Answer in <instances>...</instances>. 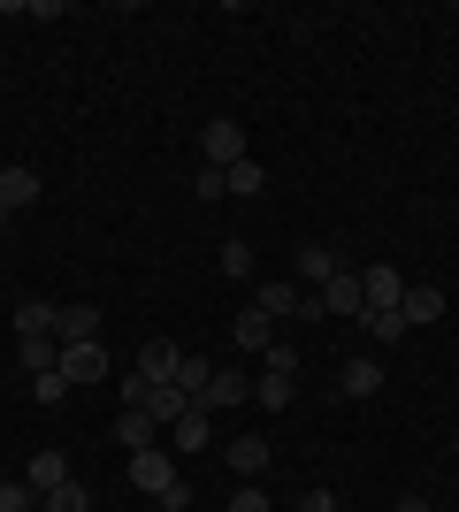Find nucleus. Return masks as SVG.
I'll use <instances>...</instances> for the list:
<instances>
[{
    "instance_id": "nucleus-27",
    "label": "nucleus",
    "mask_w": 459,
    "mask_h": 512,
    "mask_svg": "<svg viewBox=\"0 0 459 512\" xmlns=\"http://www.w3.org/2000/svg\"><path fill=\"white\" fill-rule=\"evenodd\" d=\"M222 268H230V283H245V276H253V245L230 237V245H222Z\"/></svg>"
},
{
    "instance_id": "nucleus-35",
    "label": "nucleus",
    "mask_w": 459,
    "mask_h": 512,
    "mask_svg": "<svg viewBox=\"0 0 459 512\" xmlns=\"http://www.w3.org/2000/svg\"><path fill=\"white\" fill-rule=\"evenodd\" d=\"M391 512H429V505H414V497H406V505H391Z\"/></svg>"
},
{
    "instance_id": "nucleus-28",
    "label": "nucleus",
    "mask_w": 459,
    "mask_h": 512,
    "mask_svg": "<svg viewBox=\"0 0 459 512\" xmlns=\"http://www.w3.org/2000/svg\"><path fill=\"white\" fill-rule=\"evenodd\" d=\"M31 398H39V406H54V398H69V375H62V367H46V375H31Z\"/></svg>"
},
{
    "instance_id": "nucleus-18",
    "label": "nucleus",
    "mask_w": 459,
    "mask_h": 512,
    "mask_svg": "<svg viewBox=\"0 0 459 512\" xmlns=\"http://www.w3.org/2000/svg\"><path fill=\"white\" fill-rule=\"evenodd\" d=\"M222 184H230V199H261V192H268V169L253 161V153H245L238 169H222Z\"/></svg>"
},
{
    "instance_id": "nucleus-14",
    "label": "nucleus",
    "mask_w": 459,
    "mask_h": 512,
    "mask_svg": "<svg viewBox=\"0 0 459 512\" xmlns=\"http://www.w3.org/2000/svg\"><path fill=\"white\" fill-rule=\"evenodd\" d=\"M253 306H261V314H268V321H284V314H291V321H299V306H306V291H299V283H291V276H284V283H261V299H253Z\"/></svg>"
},
{
    "instance_id": "nucleus-17",
    "label": "nucleus",
    "mask_w": 459,
    "mask_h": 512,
    "mask_svg": "<svg viewBox=\"0 0 459 512\" xmlns=\"http://www.w3.org/2000/svg\"><path fill=\"white\" fill-rule=\"evenodd\" d=\"M115 444L123 451H153L161 444V421H153V413H123V421H115Z\"/></svg>"
},
{
    "instance_id": "nucleus-36",
    "label": "nucleus",
    "mask_w": 459,
    "mask_h": 512,
    "mask_svg": "<svg viewBox=\"0 0 459 512\" xmlns=\"http://www.w3.org/2000/svg\"><path fill=\"white\" fill-rule=\"evenodd\" d=\"M429 512H444V505H429Z\"/></svg>"
},
{
    "instance_id": "nucleus-3",
    "label": "nucleus",
    "mask_w": 459,
    "mask_h": 512,
    "mask_svg": "<svg viewBox=\"0 0 459 512\" xmlns=\"http://www.w3.org/2000/svg\"><path fill=\"white\" fill-rule=\"evenodd\" d=\"M131 482H138V490H146V497H153V505H161V497H169V490H176V482H184V474H176V467H169V451L153 444V451H131Z\"/></svg>"
},
{
    "instance_id": "nucleus-5",
    "label": "nucleus",
    "mask_w": 459,
    "mask_h": 512,
    "mask_svg": "<svg viewBox=\"0 0 459 512\" xmlns=\"http://www.w3.org/2000/svg\"><path fill=\"white\" fill-rule=\"evenodd\" d=\"M176 367H184V344H169V337L138 344V375H146V383H176Z\"/></svg>"
},
{
    "instance_id": "nucleus-21",
    "label": "nucleus",
    "mask_w": 459,
    "mask_h": 512,
    "mask_svg": "<svg viewBox=\"0 0 459 512\" xmlns=\"http://www.w3.org/2000/svg\"><path fill=\"white\" fill-rule=\"evenodd\" d=\"M207 436H215V421H207V413H199V406H192V413H184V421L169 428V444H176V451H207Z\"/></svg>"
},
{
    "instance_id": "nucleus-11",
    "label": "nucleus",
    "mask_w": 459,
    "mask_h": 512,
    "mask_svg": "<svg viewBox=\"0 0 459 512\" xmlns=\"http://www.w3.org/2000/svg\"><path fill=\"white\" fill-rule=\"evenodd\" d=\"M54 337L62 344H100V306H62V314H54Z\"/></svg>"
},
{
    "instance_id": "nucleus-38",
    "label": "nucleus",
    "mask_w": 459,
    "mask_h": 512,
    "mask_svg": "<svg viewBox=\"0 0 459 512\" xmlns=\"http://www.w3.org/2000/svg\"><path fill=\"white\" fill-rule=\"evenodd\" d=\"M153 512H161V505H153Z\"/></svg>"
},
{
    "instance_id": "nucleus-19",
    "label": "nucleus",
    "mask_w": 459,
    "mask_h": 512,
    "mask_svg": "<svg viewBox=\"0 0 459 512\" xmlns=\"http://www.w3.org/2000/svg\"><path fill=\"white\" fill-rule=\"evenodd\" d=\"M352 329H368L375 344H398V337H406V314H398V306H368V314L352 321Z\"/></svg>"
},
{
    "instance_id": "nucleus-24",
    "label": "nucleus",
    "mask_w": 459,
    "mask_h": 512,
    "mask_svg": "<svg viewBox=\"0 0 459 512\" xmlns=\"http://www.w3.org/2000/svg\"><path fill=\"white\" fill-rule=\"evenodd\" d=\"M16 352H23V367H31V375H46V367L62 360V337H16Z\"/></svg>"
},
{
    "instance_id": "nucleus-15",
    "label": "nucleus",
    "mask_w": 459,
    "mask_h": 512,
    "mask_svg": "<svg viewBox=\"0 0 459 512\" xmlns=\"http://www.w3.org/2000/svg\"><path fill=\"white\" fill-rule=\"evenodd\" d=\"M23 482H31V490H62V482H69V459H62V451H31V467H23Z\"/></svg>"
},
{
    "instance_id": "nucleus-4",
    "label": "nucleus",
    "mask_w": 459,
    "mask_h": 512,
    "mask_svg": "<svg viewBox=\"0 0 459 512\" xmlns=\"http://www.w3.org/2000/svg\"><path fill=\"white\" fill-rule=\"evenodd\" d=\"M69 383H108V344H62V360H54Z\"/></svg>"
},
{
    "instance_id": "nucleus-20",
    "label": "nucleus",
    "mask_w": 459,
    "mask_h": 512,
    "mask_svg": "<svg viewBox=\"0 0 459 512\" xmlns=\"http://www.w3.org/2000/svg\"><path fill=\"white\" fill-rule=\"evenodd\" d=\"M146 413H153V421H161V428H176V421H184V413H192V398H184V390H176V383H153Z\"/></svg>"
},
{
    "instance_id": "nucleus-10",
    "label": "nucleus",
    "mask_w": 459,
    "mask_h": 512,
    "mask_svg": "<svg viewBox=\"0 0 459 512\" xmlns=\"http://www.w3.org/2000/svg\"><path fill=\"white\" fill-rule=\"evenodd\" d=\"M329 276H337V253H329V245H299V253H291V283H314V291H322Z\"/></svg>"
},
{
    "instance_id": "nucleus-33",
    "label": "nucleus",
    "mask_w": 459,
    "mask_h": 512,
    "mask_svg": "<svg viewBox=\"0 0 459 512\" xmlns=\"http://www.w3.org/2000/svg\"><path fill=\"white\" fill-rule=\"evenodd\" d=\"M230 512H276V505H268V497H261V490H253V482H245V490H238V497H230Z\"/></svg>"
},
{
    "instance_id": "nucleus-34",
    "label": "nucleus",
    "mask_w": 459,
    "mask_h": 512,
    "mask_svg": "<svg viewBox=\"0 0 459 512\" xmlns=\"http://www.w3.org/2000/svg\"><path fill=\"white\" fill-rule=\"evenodd\" d=\"M299 512H337V497H329V490H306V497H299Z\"/></svg>"
},
{
    "instance_id": "nucleus-37",
    "label": "nucleus",
    "mask_w": 459,
    "mask_h": 512,
    "mask_svg": "<svg viewBox=\"0 0 459 512\" xmlns=\"http://www.w3.org/2000/svg\"><path fill=\"white\" fill-rule=\"evenodd\" d=\"M0 222H8V214H0Z\"/></svg>"
},
{
    "instance_id": "nucleus-9",
    "label": "nucleus",
    "mask_w": 459,
    "mask_h": 512,
    "mask_svg": "<svg viewBox=\"0 0 459 512\" xmlns=\"http://www.w3.org/2000/svg\"><path fill=\"white\" fill-rule=\"evenodd\" d=\"M230 344H238V352H268V344H276V321H268L261 306H245V314L230 321Z\"/></svg>"
},
{
    "instance_id": "nucleus-1",
    "label": "nucleus",
    "mask_w": 459,
    "mask_h": 512,
    "mask_svg": "<svg viewBox=\"0 0 459 512\" xmlns=\"http://www.w3.org/2000/svg\"><path fill=\"white\" fill-rule=\"evenodd\" d=\"M199 153H207V169H238L245 161V130L230 123V115H215V123L199 130Z\"/></svg>"
},
{
    "instance_id": "nucleus-29",
    "label": "nucleus",
    "mask_w": 459,
    "mask_h": 512,
    "mask_svg": "<svg viewBox=\"0 0 459 512\" xmlns=\"http://www.w3.org/2000/svg\"><path fill=\"white\" fill-rule=\"evenodd\" d=\"M0 512H39V490L31 482H0Z\"/></svg>"
},
{
    "instance_id": "nucleus-23",
    "label": "nucleus",
    "mask_w": 459,
    "mask_h": 512,
    "mask_svg": "<svg viewBox=\"0 0 459 512\" xmlns=\"http://www.w3.org/2000/svg\"><path fill=\"white\" fill-rule=\"evenodd\" d=\"M54 314H62V306L23 299V306H16V337H54Z\"/></svg>"
},
{
    "instance_id": "nucleus-22",
    "label": "nucleus",
    "mask_w": 459,
    "mask_h": 512,
    "mask_svg": "<svg viewBox=\"0 0 459 512\" xmlns=\"http://www.w3.org/2000/svg\"><path fill=\"white\" fill-rule=\"evenodd\" d=\"M39 512H92V490L77 482V474H69L62 490H46V497H39Z\"/></svg>"
},
{
    "instance_id": "nucleus-7",
    "label": "nucleus",
    "mask_w": 459,
    "mask_h": 512,
    "mask_svg": "<svg viewBox=\"0 0 459 512\" xmlns=\"http://www.w3.org/2000/svg\"><path fill=\"white\" fill-rule=\"evenodd\" d=\"M360 291H368V306H398V299H406V268L375 260V268H360Z\"/></svg>"
},
{
    "instance_id": "nucleus-25",
    "label": "nucleus",
    "mask_w": 459,
    "mask_h": 512,
    "mask_svg": "<svg viewBox=\"0 0 459 512\" xmlns=\"http://www.w3.org/2000/svg\"><path fill=\"white\" fill-rule=\"evenodd\" d=\"M207 375H215V360L184 352V367H176V390H184V398H199V390H207Z\"/></svg>"
},
{
    "instance_id": "nucleus-2",
    "label": "nucleus",
    "mask_w": 459,
    "mask_h": 512,
    "mask_svg": "<svg viewBox=\"0 0 459 512\" xmlns=\"http://www.w3.org/2000/svg\"><path fill=\"white\" fill-rule=\"evenodd\" d=\"M245 398H253V383H245L238 367H215V375H207V390H199L192 406L207 413V421H215V413H230V406H245Z\"/></svg>"
},
{
    "instance_id": "nucleus-26",
    "label": "nucleus",
    "mask_w": 459,
    "mask_h": 512,
    "mask_svg": "<svg viewBox=\"0 0 459 512\" xmlns=\"http://www.w3.org/2000/svg\"><path fill=\"white\" fill-rule=\"evenodd\" d=\"M253 398H261L268 413H284V406H291V375H261V383H253Z\"/></svg>"
},
{
    "instance_id": "nucleus-30",
    "label": "nucleus",
    "mask_w": 459,
    "mask_h": 512,
    "mask_svg": "<svg viewBox=\"0 0 459 512\" xmlns=\"http://www.w3.org/2000/svg\"><path fill=\"white\" fill-rule=\"evenodd\" d=\"M115 398H123V413H146L153 383H146V375H123V383H115Z\"/></svg>"
},
{
    "instance_id": "nucleus-6",
    "label": "nucleus",
    "mask_w": 459,
    "mask_h": 512,
    "mask_svg": "<svg viewBox=\"0 0 459 512\" xmlns=\"http://www.w3.org/2000/svg\"><path fill=\"white\" fill-rule=\"evenodd\" d=\"M322 306H329V314H345V321H360V314H368V291H360V276H352V268H337V276L322 283Z\"/></svg>"
},
{
    "instance_id": "nucleus-31",
    "label": "nucleus",
    "mask_w": 459,
    "mask_h": 512,
    "mask_svg": "<svg viewBox=\"0 0 459 512\" xmlns=\"http://www.w3.org/2000/svg\"><path fill=\"white\" fill-rule=\"evenodd\" d=\"M192 192H199V199H230V184H222V169H207V161H199V176H192Z\"/></svg>"
},
{
    "instance_id": "nucleus-16",
    "label": "nucleus",
    "mask_w": 459,
    "mask_h": 512,
    "mask_svg": "<svg viewBox=\"0 0 459 512\" xmlns=\"http://www.w3.org/2000/svg\"><path fill=\"white\" fill-rule=\"evenodd\" d=\"M39 199V169H0V214H16Z\"/></svg>"
},
{
    "instance_id": "nucleus-12",
    "label": "nucleus",
    "mask_w": 459,
    "mask_h": 512,
    "mask_svg": "<svg viewBox=\"0 0 459 512\" xmlns=\"http://www.w3.org/2000/svg\"><path fill=\"white\" fill-rule=\"evenodd\" d=\"M222 459H230V474H245V482H253V474H268V459H276V444H268V436H238V444L222 451Z\"/></svg>"
},
{
    "instance_id": "nucleus-8",
    "label": "nucleus",
    "mask_w": 459,
    "mask_h": 512,
    "mask_svg": "<svg viewBox=\"0 0 459 512\" xmlns=\"http://www.w3.org/2000/svg\"><path fill=\"white\" fill-rule=\"evenodd\" d=\"M398 314H406V329H429V321H444V291H437V283H406Z\"/></svg>"
},
{
    "instance_id": "nucleus-32",
    "label": "nucleus",
    "mask_w": 459,
    "mask_h": 512,
    "mask_svg": "<svg viewBox=\"0 0 459 512\" xmlns=\"http://www.w3.org/2000/svg\"><path fill=\"white\" fill-rule=\"evenodd\" d=\"M261 360H268V375H299V352H291V344H268Z\"/></svg>"
},
{
    "instance_id": "nucleus-13",
    "label": "nucleus",
    "mask_w": 459,
    "mask_h": 512,
    "mask_svg": "<svg viewBox=\"0 0 459 512\" xmlns=\"http://www.w3.org/2000/svg\"><path fill=\"white\" fill-rule=\"evenodd\" d=\"M337 383H345V398H375V390H383V360H375V352H360V360H345V375H337Z\"/></svg>"
}]
</instances>
